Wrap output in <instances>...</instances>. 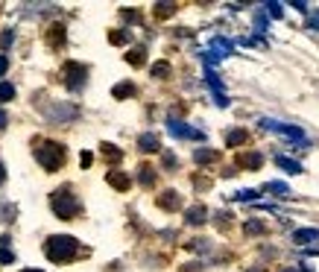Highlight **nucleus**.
Segmentation results:
<instances>
[{"label": "nucleus", "mask_w": 319, "mask_h": 272, "mask_svg": "<svg viewBox=\"0 0 319 272\" xmlns=\"http://www.w3.org/2000/svg\"><path fill=\"white\" fill-rule=\"evenodd\" d=\"M0 97H3V100H12V88L3 85V88H0Z\"/></svg>", "instance_id": "2"}, {"label": "nucleus", "mask_w": 319, "mask_h": 272, "mask_svg": "<svg viewBox=\"0 0 319 272\" xmlns=\"http://www.w3.org/2000/svg\"><path fill=\"white\" fill-rule=\"evenodd\" d=\"M0 70H6V59H0Z\"/></svg>", "instance_id": "3"}, {"label": "nucleus", "mask_w": 319, "mask_h": 272, "mask_svg": "<svg viewBox=\"0 0 319 272\" xmlns=\"http://www.w3.org/2000/svg\"><path fill=\"white\" fill-rule=\"evenodd\" d=\"M73 249H76V243H73V240H67V237H53L50 243H47V255H53L56 260H59V257H65L67 252H73Z\"/></svg>", "instance_id": "1"}]
</instances>
